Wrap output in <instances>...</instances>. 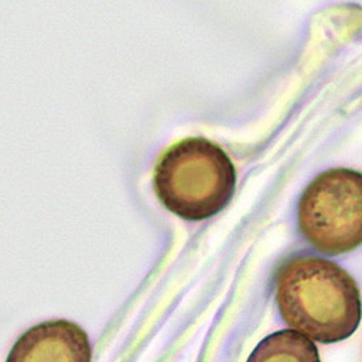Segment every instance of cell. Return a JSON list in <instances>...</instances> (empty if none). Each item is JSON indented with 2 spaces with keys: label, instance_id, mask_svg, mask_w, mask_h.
I'll return each instance as SVG.
<instances>
[{
  "label": "cell",
  "instance_id": "obj_1",
  "mask_svg": "<svg viewBox=\"0 0 362 362\" xmlns=\"http://www.w3.org/2000/svg\"><path fill=\"white\" fill-rule=\"evenodd\" d=\"M276 297L291 330L320 344L351 338L362 317L355 280L323 258L297 257L286 262L277 277Z\"/></svg>",
  "mask_w": 362,
  "mask_h": 362
},
{
  "label": "cell",
  "instance_id": "obj_2",
  "mask_svg": "<svg viewBox=\"0 0 362 362\" xmlns=\"http://www.w3.org/2000/svg\"><path fill=\"white\" fill-rule=\"evenodd\" d=\"M161 203L177 216L197 222L229 204L236 171L225 151L204 138H187L170 146L154 177Z\"/></svg>",
  "mask_w": 362,
  "mask_h": 362
},
{
  "label": "cell",
  "instance_id": "obj_3",
  "mask_svg": "<svg viewBox=\"0 0 362 362\" xmlns=\"http://www.w3.org/2000/svg\"><path fill=\"white\" fill-rule=\"evenodd\" d=\"M298 226L327 255L362 245V173L334 168L319 174L300 199Z\"/></svg>",
  "mask_w": 362,
  "mask_h": 362
},
{
  "label": "cell",
  "instance_id": "obj_4",
  "mask_svg": "<svg viewBox=\"0 0 362 362\" xmlns=\"http://www.w3.org/2000/svg\"><path fill=\"white\" fill-rule=\"evenodd\" d=\"M6 362H92V345L78 325L49 320L22 334Z\"/></svg>",
  "mask_w": 362,
  "mask_h": 362
},
{
  "label": "cell",
  "instance_id": "obj_5",
  "mask_svg": "<svg viewBox=\"0 0 362 362\" xmlns=\"http://www.w3.org/2000/svg\"><path fill=\"white\" fill-rule=\"evenodd\" d=\"M247 362H320V356L309 338L287 329L262 339Z\"/></svg>",
  "mask_w": 362,
  "mask_h": 362
}]
</instances>
